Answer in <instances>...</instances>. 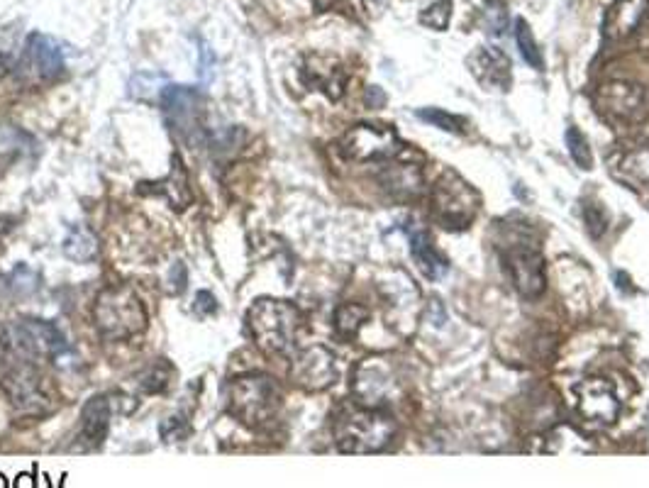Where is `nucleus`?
<instances>
[{"mask_svg":"<svg viewBox=\"0 0 649 488\" xmlns=\"http://www.w3.org/2000/svg\"><path fill=\"white\" fill-rule=\"evenodd\" d=\"M388 5V0H364V8L369 10L371 15H379Z\"/></svg>","mask_w":649,"mask_h":488,"instance_id":"obj_38","label":"nucleus"},{"mask_svg":"<svg viewBox=\"0 0 649 488\" xmlns=\"http://www.w3.org/2000/svg\"><path fill=\"white\" fill-rule=\"evenodd\" d=\"M418 118L430 122V125L440 127V130H445V132H457V135H464V132H467V125H464L462 118H454V115H449L440 108L418 110Z\"/></svg>","mask_w":649,"mask_h":488,"instance_id":"obj_31","label":"nucleus"},{"mask_svg":"<svg viewBox=\"0 0 649 488\" xmlns=\"http://www.w3.org/2000/svg\"><path fill=\"white\" fill-rule=\"evenodd\" d=\"M503 262L513 281L515 291L523 298H540L547 288L545 259L537 249L530 247H513L503 254Z\"/></svg>","mask_w":649,"mask_h":488,"instance_id":"obj_14","label":"nucleus"},{"mask_svg":"<svg viewBox=\"0 0 649 488\" xmlns=\"http://www.w3.org/2000/svg\"><path fill=\"white\" fill-rule=\"evenodd\" d=\"M354 396L364 408H381L398 396V379L393 366L381 357L364 359L354 369Z\"/></svg>","mask_w":649,"mask_h":488,"instance_id":"obj_10","label":"nucleus"},{"mask_svg":"<svg viewBox=\"0 0 649 488\" xmlns=\"http://www.w3.org/2000/svg\"><path fill=\"white\" fill-rule=\"evenodd\" d=\"M567 147H569V154L571 159H574V164L579 166V169L589 171L593 166V154H591V144L589 140L584 137V132L579 130L576 125H571L567 130Z\"/></svg>","mask_w":649,"mask_h":488,"instance_id":"obj_29","label":"nucleus"},{"mask_svg":"<svg viewBox=\"0 0 649 488\" xmlns=\"http://www.w3.org/2000/svg\"><path fill=\"white\" fill-rule=\"evenodd\" d=\"M396 437V420L381 408L349 410L337 420L335 442L345 454L384 452Z\"/></svg>","mask_w":649,"mask_h":488,"instance_id":"obj_4","label":"nucleus"},{"mask_svg":"<svg viewBox=\"0 0 649 488\" xmlns=\"http://www.w3.org/2000/svg\"><path fill=\"white\" fill-rule=\"evenodd\" d=\"M162 110L171 132L191 147H201L205 132L203 96L191 86H166L162 91Z\"/></svg>","mask_w":649,"mask_h":488,"instance_id":"obj_8","label":"nucleus"},{"mask_svg":"<svg viewBox=\"0 0 649 488\" xmlns=\"http://www.w3.org/2000/svg\"><path fill=\"white\" fill-rule=\"evenodd\" d=\"M513 32H515V44H518L523 59L528 61L532 69H537V71L545 69L542 52H540V47H537L535 37H532V30L528 27V22H525L523 18H518V20H515V30Z\"/></svg>","mask_w":649,"mask_h":488,"instance_id":"obj_28","label":"nucleus"},{"mask_svg":"<svg viewBox=\"0 0 649 488\" xmlns=\"http://www.w3.org/2000/svg\"><path fill=\"white\" fill-rule=\"evenodd\" d=\"M313 5L318 10H335L337 5H345V0H313Z\"/></svg>","mask_w":649,"mask_h":488,"instance_id":"obj_39","label":"nucleus"},{"mask_svg":"<svg viewBox=\"0 0 649 488\" xmlns=\"http://www.w3.org/2000/svg\"><path fill=\"white\" fill-rule=\"evenodd\" d=\"M586 223H589V232L593 237H601L608 227V215L601 205L589 203L586 205Z\"/></svg>","mask_w":649,"mask_h":488,"instance_id":"obj_34","label":"nucleus"},{"mask_svg":"<svg viewBox=\"0 0 649 488\" xmlns=\"http://www.w3.org/2000/svg\"><path fill=\"white\" fill-rule=\"evenodd\" d=\"M608 171L613 179L632 188H647L649 186V142L637 144L632 149L615 152L608 159Z\"/></svg>","mask_w":649,"mask_h":488,"instance_id":"obj_18","label":"nucleus"},{"mask_svg":"<svg viewBox=\"0 0 649 488\" xmlns=\"http://www.w3.org/2000/svg\"><path fill=\"white\" fill-rule=\"evenodd\" d=\"M0 488H8V481H5L3 474H0Z\"/></svg>","mask_w":649,"mask_h":488,"instance_id":"obj_42","label":"nucleus"},{"mask_svg":"<svg viewBox=\"0 0 649 488\" xmlns=\"http://www.w3.org/2000/svg\"><path fill=\"white\" fill-rule=\"evenodd\" d=\"M193 313H196L198 318H208V315L218 313V301H215L213 293L198 291L196 301H193Z\"/></svg>","mask_w":649,"mask_h":488,"instance_id":"obj_35","label":"nucleus"},{"mask_svg":"<svg viewBox=\"0 0 649 488\" xmlns=\"http://www.w3.org/2000/svg\"><path fill=\"white\" fill-rule=\"evenodd\" d=\"M25 137H30L27 132L18 130V127H0V152H13V154H20L25 147H35V142H25L20 144V140H25Z\"/></svg>","mask_w":649,"mask_h":488,"instance_id":"obj_33","label":"nucleus"},{"mask_svg":"<svg viewBox=\"0 0 649 488\" xmlns=\"http://www.w3.org/2000/svg\"><path fill=\"white\" fill-rule=\"evenodd\" d=\"M408 237H410V254H413L420 274L430 281H440L442 276L447 274L449 264H447V259L437 252V247L432 244V237L427 235L425 230H418V227H415V230H410Z\"/></svg>","mask_w":649,"mask_h":488,"instance_id":"obj_22","label":"nucleus"},{"mask_svg":"<svg viewBox=\"0 0 649 488\" xmlns=\"http://www.w3.org/2000/svg\"><path fill=\"white\" fill-rule=\"evenodd\" d=\"M469 66L474 79L486 88V91H510L513 86V66L510 59L496 47H479L474 57H469Z\"/></svg>","mask_w":649,"mask_h":488,"instance_id":"obj_16","label":"nucleus"},{"mask_svg":"<svg viewBox=\"0 0 649 488\" xmlns=\"http://www.w3.org/2000/svg\"><path fill=\"white\" fill-rule=\"evenodd\" d=\"M549 454H586L591 452L589 445H584V440L579 437V432L571 430V427H557L552 430L547 440V449Z\"/></svg>","mask_w":649,"mask_h":488,"instance_id":"obj_27","label":"nucleus"},{"mask_svg":"<svg viewBox=\"0 0 649 488\" xmlns=\"http://www.w3.org/2000/svg\"><path fill=\"white\" fill-rule=\"evenodd\" d=\"M247 327L254 345L269 357H291L305 330V315L298 305L279 298H259L247 310Z\"/></svg>","mask_w":649,"mask_h":488,"instance_id":"obj_1","label":"nucleus"},{"mask_svg":"<svg viewBox=\"0 0 649 488\" xmlns=\"http://www.w3.org/2000/svg\"><path fill=\"white\" fill-rule=\"evenodd\" d=\"M576 410L593 427H608L618 420L620 401L613 386L603 379H586L574 386Z\"/></svg>","mask_w":649,"mask_h":488,"instance_id":"obj_12","label":"nucleus"},{"mask_svg":"<svg viewBox=\"0 0 649 488\" xmlns=\"http://www.w3.org/2000/svg\"><path fill=\"white\" fill-rule=\"evenodd\" d=\"M281 403H284V396H281L279 384L266 374L237 376L227 391L230 415H235L242 425L252 430L269 425L279 415Z\"/></svg>","mask_w":649,"mask_h":488,"instance_id":"obj_3","label":"nucleus"},{"mask_svg":"<svg viewBox=\"0 0 649 488\" xmlns=\"http://www.w3.org/2000/svg\"><path fill=\"white\" fill-rule=\"evenodd\" d=\"M291 379L305 391H325L340 379L335 354L323 345L296 349L291 362Z\"/></svg>","mask_w":649,"mask_h":488,"instance_id":"obj_11","label":"nucleus"},{"mask_svg":"<svg viewBox=\"0 0 649 488\" xmlns=\"http://www.w3.org/2000/svg\"><path fill=\"white\" fill-rule=\"evenodd\" d=\"M176 376V369L171 366L166 359H154V362H149L144 369L137 374L135 384L140 388L142 393H149V396H157V393H164L169 391L171 381H174Z\"/></svg>","mask_w":649,"mask_h":488,"instance_id":"obj_25","label":"nucleus"},{"mask_svg":"<svg viewBox=\"0 0 649 488\" xmlns=\"http://www.w3.org/2000/svg\"><path fill=\"white\" fill-rule=\"evenodd\" d=\"M303 83L313 91L325 93L330 101H340L347 86V71L337 61L325 57H308L301 69Z\"/></svg>","mask_w":649,"mask_h":488,"instance_id":"obj_17","label":"nucleus"},{"mask_svg":"<svg viewBox=\"0 0 649 488\" xmlns=\"http://www.w3.org/2000/svg\"><path fill=\"white\" fill-rule=\"evenodd\" d=\"M15 486H20V488H32V486H37V481H32V476H30V474H20V476H18V481H15Z\"/></svg>","mask_w":649,"mask_h":488,"instance_id":"obj_41","label":"nucleus"},{"mask_svg":"<svg viewBox=\"0 0 649 488\" xmlns=\"http://www.w3.org/2000/svg\"><path fill=\"white\" fill-rule=\"evenodd\" d=\"M10 69H13V66H10V57L8 54H0V81L10 74Z\"/></svg>","mask_w":649,"mask_h":488,"instance_id":"obj_40","label":"nucleus"},{"mask_svg":"<svg viewBox=\"0 0 649 488\" xmlns=\"http://www.w3.org/2000/svg\"><path fill=\"white\" fill-rule=\"evenodd\" d=\"M10 354L27 362H57L66 352L64 332L49 320H18V323L0 325Z\"/></svg>","mask_w":649,"mask_h":488,"instance_id":"obj_6","label":"nucleus"},{"mask_svg":"<svg viewBox=\"0 0 649 488\" xmlns=\"http://www.w3.org/2000/svg\"><path fill=\"white\" fill-rule=\"evenodd\" d=\"M381 183L393 198L398 201H410V198H418L423 193V174H420L418 166L413 164H398L386 169L384 174L379 176Z\"/></svg>","mask_w":649,"mask_h":488,"instance_id":"obj_23","label":"nucleus"},{"mask_svg":"<svg viewBox=\"0 0 649 488\" xmlns=\"http://www.w3.org/2000/svg\"><path fill=\"white\" fill-rule=\"evenodd\" d=\"M479 193L454 171H445L432 186V215L447 230H464L479 213Z\"/></svg>","mask_w":649,"mask_h":488,"instance_id":"obj_7","label":"nucleus"},{"mask_svg":"<svg viewBox=\"0 0 649 488\" xmlns=\"http://www.w3.org/2000/svg\"><path fill=\"white\" fill-rule=\"evenodd\" d=\"M366 103H369L371 108H374V105H384L386 103L384 91H381L379 86H371L369 91H366Z\"/></svg>","mask_w":649,"mask_h":488,"instance_id":"obj_37","label":"nucleus"},{"mask_svg":"<svg viewBox=\"0 0 649 488\" xmlns=\"http://www.w3.org/2000/svg\"><path fill=\"white\" fill-rule=\"evenodd\" d=\"M66 257L76 264H91L93 259L101 252V244H98V237L93 235L88 227L83 225H71L69 235L64 237V244H61Z\"/></svg>","mask_w":649,"mask_h":488,"instance_id":"obj_24","label":"nucleus"},{"mask_svg":"<svg viewBox=\"0 0 649 488\" xmlns=\"http://www.w3.org/2000/svg\"><path fill=\"white\" fill-rule=\"evenodd\" d=\"M171 291L179 296V293L186 291V284H188V271H186V264L183 262H176L174 269H171Z\"/></svg>","mask_w":649,"mask_h":488,"instance_id":"obj_36","label":"nucleus"},{"mask_svg":"<svg viewBox=\"0 0 649 488\" xmlns=\"http://www.w3.org/2000/svg\"><path fill=\"white\" fill-rule=\"evenodd\" d=\"M449 20H452V0H435V3L427 5L423 13H420V25L437 32H445Z\"/></svg>","mask_w":649,"mask_h":488,"instance_id":"obj_30","label":"nucleus"},{"mask_svg":"<svg viewBox=\"0 0 649 488\" xmlns=\"http://www.w3.org/2000/svg\"><path fill=\"white\" fill-rule=\"evenodd\" d=\"M649 13V0H615L603 18V32L608 40H628Z\"/></svg>","mask_w":649,"mask_h":488,"instance_id":"obj_19","label":"nucleus"},{"mask_svg":"<svg viewBox=\"0 0 649 488\" xmlns=\"http://www.w3.org/2000/svg\"><path fill=\"white\" fill-rule=\"evenodd\" d=\"M593 101H596L598 113H601L603 118L632 122V120H640L642 115H645L647 93L645 88L635 86V83L613 81L598 88Z\"/></svg>","mask_w":649,"mask_h":488,"instance_id":"obj_13","label":"nucleus"},{"mask_svg":"<svg viewBox=\"0 0 649 488\" xmlns=\"http://www.w3.org/2000/svg\"><path fill=\"white\" fill-rule=\"evenodd\" d=\"M340 152L345 154L349 162H388L396 159L403 152L401 137L396 135V130H391L388 125H362L349 127L347 135L342 137Z\"/></svg>","mask_w":649,"mask_h":488,"instance_id":"obj_9","label":"nucleus"},{"mask_svg":"<svg viewBox=\"0 0 649 488\" xmlns=\"http://www.w3.org/2000/svg\"><path fill=\"white\" fill-rule=\"evenodd\" d=\"M93 323L98 335L108 342H127L140 337L149 325L147 305L140 293L127 284L103 288L93 303Z\"/></svg>","mask_w":649,"mask_h":488,"instance_id":"obj_2","label":"nucleus"},{"mask_svg":"<svg viewBox=\"0 0 649 488\" xmlns=\"http://www.w3.org/2000/svg\"><path fill=\"white\" fill-rule=\"evenodd\" d=\"M149 186H152L154 196L166 198L174 210H186L188 205L193 203V188H191V181H188V169L179 154L171 157L169 174H166L162 181L149 183Z\"/></svg>","mask_w":649,"mask_h":488,"instance_id":"obj_21","label":"nucleus"},{"mask_svg":"<svg viewBox=\"0 0 649 488\" xmlns=\"http://www.w3.org/2000/svg\"><path fill=\"white\" fill-rule=\"evenodd\" d=\"M0 388L8 396L15 413L27 415V418H42L57 406L47 379L40 374L37 364L27 359H13L0 366Z\"/></svg>","mask_w":649,"mask_h":488,"instance_id":"obj_5","label":"nucleus"},{"mask_svg":"<svg viewBox=\"0 0 649 488\" xmlns=\"http://www.w3.org/2000/svg\"><path fill=\"white\" fill-rule=\"evenodd\" d=\"M488 3H493V0H488Z\"/></svg>","mask_w":649,"mask_h":488,"instance_id":"obj_43","label":"nucleus"},{"mask_svg":"<svg viewBox=\"0 0 649 488\" xmlns=\"http://www.w3.org/2000/svg\"><path fill=\"white\" fill-rule=\"evenodd\" d=\"M113 403L108 396H91L81 410L79 440L86 449H98L110 432Z\"/></svg>","mask_w":649,"mask_h":488,"instance_id":"obj_20","label":"nucleus"},{"mask_svg":"<svg viewBox=\"0 0 649 488\" xmlns=\"http://www.w3.org/2000/svg\"><path fill=\"white\" fill-rule=\"evenodd\" d=\"M191 432L193 427L188 425V420L183 415H171V418H166L159 425V435H162L164 442H183L191 437Z\"/></svg>","mask_w":649,"mask_h":488,"instance_id":"obj_32","label":"nucleus"},{"mask_svg":"<svg viewBox=\"0 0 649 488\" xmlns=\"http://www.w3.org/2000/svg\"><path fill=\"white\" fill-rule=\"evenodd\" d=\"M369 320V310L359 303H342L335 313V330L345 340H354L362 330V325Z\"/></svg>","mask_w":649,"mask_h":488,"instance_id":"obj_26","label":"nucleus"},{"mask_svg":"<svg viewBox=\"0 0 649 488\" xmlns=\"http://www.w3.org/2000/svg\"><path fill=\"white\" fill-rule=\"evenodd\" d=\"M22 71L32 81H54L64 74V52L54 37L32 32L25 44V57H22Z\"/></svg>","mask_w":649,"mask_h":488,"instance_id":"obj_15","label":"nucleus"}]
</instances>
